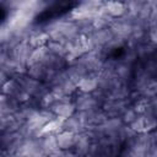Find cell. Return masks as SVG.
<instances>
[{
    "label": "cell",
    "mask_w": 157,
    "mask_h": 157,
    "mask_svg": "<svg viewBox=\"0 0 157 157\" xmlns=\"http://www.w3.org/2000/svg\"><path fill=\"white\" fill-rule=\"evenodd\" d=\"M76 136H77V134H74V132L66 131V130H63L59 134H56L59 148L64 150V151H72V148L75 146Z\"/></svg>",
    "instance_id": "277c9868"
},
{
    "label": "cell",
    "mask_w": 157,
    "mask_h": 157,
    "mask_svg": "<svg viewBox=\"0 0 157 157\" xmlns=\"http://www.w3.org/2000/svg\"><path fill=\"white\" fill-rule=\"evenodd\" d=\"M72 102L75 104L76 112H90L93 109L102 108L101 103L92 93H85L77 90V92L72 96Z\"/></svg>",
    "instance_id": "6da1fadb"
},
{
    "label": "cell",
    "mask_w": 157,
    "mask_h": 157,
    "mask_svg": "<svg viewBox=\"0 0 157 157\" xmlns=\"http://www.w3.org/2000/svg\"><path fill=\"white\" fill-rule=\"evenodd\" d=\"M104 9L113 18H120L126 13V6L120 1H104Z\"/></svg>",
    "instance_id": "8992f818"
},
{
    "label": "cell",
    "mask_w": 157,
    "mask_h": 157,
    "mask_svg": "<svg viewBox=\"0 0 157 157\" xmlns=\"http://www.w3.org/2000/svg\"><path fill=\"white\" fill-rule=\"evenodd\" d=\"M50 110L58 118H61V119L70 118L71 115H74L76 113V108L72 102V97H69V96L60 97L58 99V102L50 108Z\"/></svg>",
    "instance_id": "7a4b0ae2"
},
{
    "label": "cell",
    "mask_w": 157,
    "mask_h": 157,
    "mask_svg": "<svg viewBox=\"0 0 157 157\" xmlns=\"http://www.w3.org/2000/svg\"><path fill=\"white\" fill-rule=\"evenodd\" d=\"M129 128L135 132V134H142L147 132L146 131V123H145V117L142 113L137 114V117L129 124Z\"/></svg>",
    "instance_id": "9c48e42d"
},
{
    "label": "cell",
    "mask_w": 157,
    "mask_h": 157,
    "mask_svg": "<svg viewBox=\"0 0 157 157\" xmlns=\"http://www.w3.org/2000/svg\"><path fill=\"white\" fill-rule=\"evenodd\" d=\"M137 114H139V113L132 108V105H130V107H128L126 110L123 113V115L120 117V119L123 120V123H124L125 125H129V124L137 117Z\"/></svg>",
    "instance_id": "30bf717a"
},
{
    "label": "cell",
    "mask_w": 157,
    "mask_h": 157,
    "mask_svg": "<svg viewBox=\"0 0 157 157\" xmlns=\"http://www.w3.org/2000/svg\"><path fill=\"white\" fill-rule=\"evenodd\" d=\"M49 52L50 50H49L48 45H44V47H39V48L33 49V52H32V54H31V56H29V59L27 61V67L31 66V65H33V64L42 63L45 59V56L49 54Z\"/></svg>",
    "instance_id": "ba28073f"
},
{
    "label": "cell",
    "mask_w": 157,
    "mask_h": 157,
    "mask_svg": "<svg viewBox=\"0 0 157 157\" xmlns=\"http://www.w3.org/2000/svg\"><path fill=\"white\" fill-rule=\"evenodd\" d=\"M42 147L45 152V155L49 157V155H52L53 152L59 150V145H58V139L55 134L52 135H47L42 137Z\"/></svg>",
    "instance_id": "52a82bcc"
},
{
    "label": "cell",
    "mask_w": 157,
    "mask_h": 157,
    "mask_svg": "<svg viewBox=\"0 0 157 157\" xmlns=\"http://www.w3.org/2000/svg\"><path fill=\"white\" fill-rule=\"evenodd\" d=\"M155 58H156V59H157V53H156V54H155Z\"/></svg>",
    "instance_id": "8fae6325"
},
{
    "label": "cell",
    "mask_w": 157,
    "mask_h": 157,
    "mask_svg": "<svg viewBox=\"0 0 157 157\" xmlns=\"http://www.w3.org/2000/svg\"><path fill=\"white\" fill-rule=\"evenodd\" d=\"M98 88V75H87L77 83V90L85 93H93Z\"/></svg>",
    "instance_id": "5b68a950"
},
{
    "label": "cell",
    "mask_w": 157,
    "mask_h": 157,
    "mask_svg": "<svg viewBox=\"0 0 157 157\" xmlns=\"http://www.w3.org/2000/svg\"><path fill=\"white\" fill-rule=\"evenodd\" d=\"M156 78H157V75H156Z\"/></svg>",
    "instance_id": "7c38bea8"
},
{
    "label": "cell",
    "mask_w": 157,
    "mask_h": 157,
    "mask_svg": "<svg viewBox=\"0 0 157 157\" xmlns=\"http://www.w3.org/2000/svg\"><path fill=\"white\" fill-rule=\"evenodd\" d=\"M94 141L92 140V137L87 134V132H82V134H77L76 136V141H75V146L72 148L74 153L77 157H86L92 147V144Z\"/></svg>",
    "instance_id": "3957f363"
}]
</instances>
